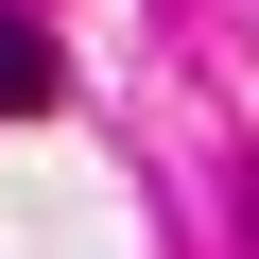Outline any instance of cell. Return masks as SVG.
Segmentation results:
<instances>
[{
	"label": "cell",
	"instance_id": "1",
	"mask_svg": "<svg viewBox=\"0 0 259 259\" xmlns=\"http://www.w3.org/2000/svg\"><path fill=\"white\" fill-rule=\"evenodd\" d=\"M52 87H69V52H52V35H35V18H0V121H35V104H52Z\"/></svg>",
	"mask_w": 259,
	"mask_h": 259
}]
</instances>
